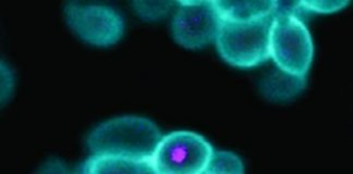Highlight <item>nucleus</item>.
<instances>
[{"instance_id":"f257e3e1","label":"nucleus","mask_w":353,"mask_h":174,"mask_svg":"<svg viewBox=\"0 0 353 174\" xmlns=\"http://www.w3.org/2000/svg\"><path fill=\"white\" fill-rule=\"evenodd\" d=\"M161 138V130L152 120L122 116L97 125L88 134L86 145L94 156L152 160Z\"/></svg>"},{"instance_id":"423d86ee","label":"nucleus","mask_w":353,"mask_h":174,"mask_svg":"<svg viewBox=\"0 0 353 174\" xmlns=\"http://www.w3.org/2000/svg\"><path fill=\"white\" fill-rule=\"evenodd\" d=\"M221 23L215 1H179L172 18V36L185 48H202L215 41Z\"/></svg>"},{"instance_id":"9d476101","label":"nucleus","mask_w":353,"mask_h":174,"mask_svg":"<svg viewBox=\"0 0 353 174\" xmlns=\"http://www.w3.org/2000/svg\"><path fill=\"white\" fill-rule=\"evenodd\" d=\"M243 162L236 153L214 149L204 173H243Z\"/></svg>"},{"instance_id":"20e7f679","label":"nucleus","mask_w":353,"mask_h":174,"mask_svg":"<svg viewBox=\"0 0 353 174\" xmlns=\"http://www.w3.org/2000/svg\"><path fill=\"white\" fill-rule=\"evenodd\" d=\"M213 151L200 134L176 131L161 138L152 162L157 173H204Z\"/></svg>"},{"instance_id":"7ed1b4c3","label":"nucleus","mask_w":353,"mask_h":174,"mask_svg":"<svg viewBox=\"0 0 353 174\" xmlns=\"http://www.w3.org/2000/svg\"><path fill=\"white\" fill-rule=\"evenodd\" d=\"M270 54L275 65L283 70L294 76H307L314 46L302 19L277 8L270 26Z\"/></svg>"},{"instance_id":"f03ea898","label":"nucleus","mask_w":353,"mask_h":174,"mask_svg":"<svg viewBox=\"0 0 353 174\" xmlns=\"http://www.w3.org/2000/svg\"><path fill=\"white\" fill-rule=\"evenodd\" d=\"M273 16L250 22L221 19L215 39L221 57L239 68H252L266 61L270 57V34Z\"/></svg>"},{"instance_id":"4468645a","label":"nucleus","mask_w":353,"mask_h":174,"mask_svg":"<svg viewBox=\"0 0 353 174\" xmlns=\"http://www.w3.org/2000/svg\"><path fill=\"white\" fill-rule=\"evenodd\" d=\"M37 172H41V173H70L72 170L69 169V166L63 164L59 159H50L43 166H41Z\"/></svg>"},{"instance_id":"0eeeda50","label":"nucleus","mask_w":353,"mask_h":174,"mask_svg":"<svg viewBox=\"0 0 353 174\" xmlns=\"http://www.w3.org/2000/svg\"><path fill=\"white\" fill-rule=\"evenodd\" d=\"M307 76H294L277 65L261 78L260 91L272 102H289L301 95L307 87Z\"/></svg>"},{"instance_id":"9b49d317","label":"nucleus","mask_w":353,"mask_h":174,"mask_svg":"<svg viewBox=\"0 0 353 174\" xmlns=\"http://www.w3.org/2000/svg\"><path fill=\"white\" fill-rule=\"evenodd\" d=\"M179 1H133L132 7L135 12L143 20L155 21L170 12Z\"/></svg>"},{"instance_id":"1a4fd4ad","label":"nucleus","mask_w":353,"mask_h":174,"mask_svg":"<svg viewBox=\"0 0 353 174\" xmlns=\"http://www.w3.org/2000/svg\"><path fill=\"white\" fill-rule=\"evenodd\" d=\"M221 19L236 22H250L273 16L278 1H215Z\"/></svg>"},{"instance_id":"ddd939ff","label":"nucleus","mask_w":353,"mask_h":174,"mask_svg":"<svg viewBox=\"0 0 353 174\" xmlns=\"http://www.w3.org/2000/svg\"><path fill=\"white\" fill-rule=\"evenodd\" d=\"M0 76H1V105H5L10 99L14 89V76L12 69L6 61L0 65Z\"/></svg>"},{"instance_id":"39448f33","label":"nucleus","mask_w":353,"mask_h":174,"mask_svg":"<svg viewBox=\"0 0 353 174\" xmlns=\"http://www.w3.org/2000/svg\"><path fill=\"white\" fill-rule=\"evenodd\" d=\"M63 14L72 31L94 46H112L125 32L123 19L108 6L70 1L63 7Z\"/></svg>"},{"instance_id":"f8f14e48","label":"nucleus","mask_w":353,"mask_h":174,"mask_svg":"<svg viewBox=\"0 0 353 174\" xmlns=\"http://www.w3.org/2000/svg\"><path fill=\"white\" fill-rule=\"evenodd\" d=\"M302 8L305 12L312 11V12L330 13L334 11L341 10L348 6L349 1H328V0H321V1H299Z\"/></svg>"},{"instance_id":"6e6552de","label":"nucleus","mask_w":353,"mask_h":174,"mask_svg":"<svg viewBox=\"0 0 353 174\" xmlns=\"http://www.w3.org/2000/svg\"><path fill=\"white\" fill-rule=\"evenodd\" d=\"M82 173H151L155 172L152 160L125 158V157L94 156L79 166Z\"/></svg>"}]
</instances>
